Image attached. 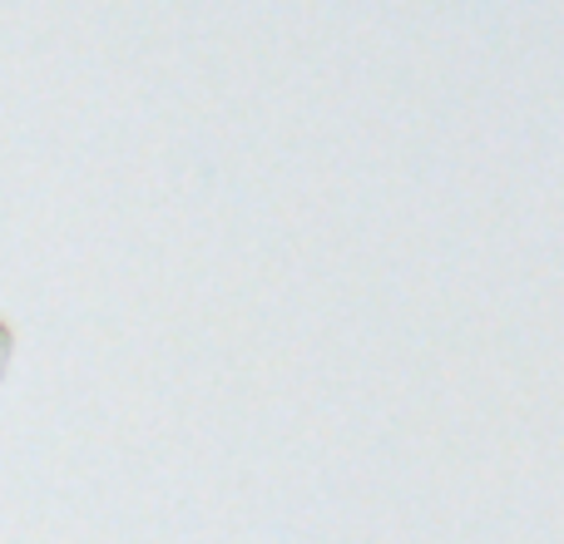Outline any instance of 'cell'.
Here are the masks:
<instances>
[{"instance_id":"1","label":"cell","mask_w":564,"mask_h":544,"mask_svg":"<svg viewBox=\"0 0 564 544\" xmlns=\"http://www.w3.org/2000/svg\"><path fill=\"white\" fill-rule=\"evenodd\" d=\"M10 357H15V331H10V322L0 317V381H6V371H10Z\"/></svg>"}]
</instances>
